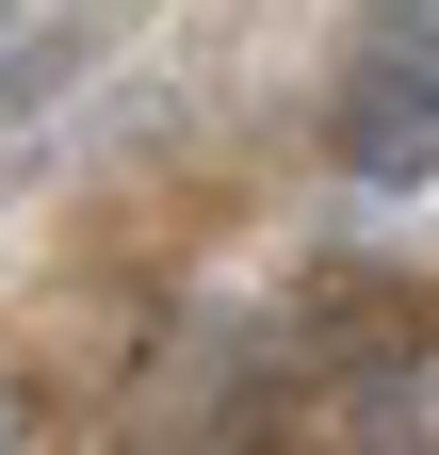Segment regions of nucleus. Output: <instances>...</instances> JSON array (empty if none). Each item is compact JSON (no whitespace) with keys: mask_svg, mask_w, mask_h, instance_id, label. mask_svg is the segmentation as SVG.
I'll list each match as a JSON object with an SVG mask.
<instances>
[{"mask_svg":"<svg viewBox=\"0 0 439 455\" xmlns=\"http://www.w3.org/2000/svg\"><path fill=\"white\" fill-rule=\"evenodd\" d=\"M98 33H115V0H82V17H49L33 49H0V114H33V98H66L98 66Z\"/></svg>","mask_w":439,"mask_h":455,"instance_id":"2","label":"nucleus"},{"mask_svg":"<svg viewBox=\"0 0 439 455\" xmlns=\"http://www.w3.org/2000/svg\"><path fill=\"white\" fill-rule=\"evenodd\" d=\"M325 163L358 196L439 180V0H358L342 66H325Z\"/></svg>","mask_w":439,"mask_h":455,"instance_id":"1","label":"nucleus"},{"mask_svg":"<svg viewBox=\"0 0 439 455\" xmlns=\"http://www.w3.org/2000/svg\"><path fill=\"white\" fill-rule=\"evenodd\" d=\"M17 17H33V0H0V33H17Z\"/></svg>","mask_w":439,"mask_h":455,"instance_id":"4","label":"nucleus"},{"mask_svg":"<svg viewBox=\"0 0 439 455\" xmlns=\"http://www.w3.org/2000/svg\"><path fill=\"white\" fill-rule=\"evenodd\" d=\"M0 455H17V407H0Z\"/></svg>","mask_w":439,"mask_h":455,"instance_id":"5","label":"nucleus"},{"mask_svg":"<svg viewBox=\"0 0 439 455\" xmlns=\"http://www.w3.org/2000/svg\"><path fill=\"white\" fill-rule=\"evenodd\" d=\"M342 455H439V358H407L391 390H374V407H358V439Z\"/></svg>","mask_w":439,"mask_h":455,"instance_id":"3","label":"nucleus"}]
</instances>
